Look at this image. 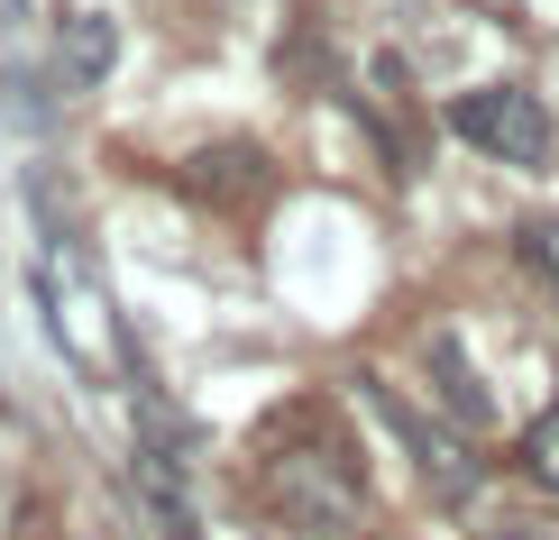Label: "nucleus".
Here are the masks:
<instances>
[{
  "instance_id": "20e7f679",
  "label": "nucleus",
  "mask_w": 559,
  "mask_h": 540,
  "mask_svg": "<svg viewBox=\"0 0 559 540\" xmlns=\"http://www.w3.org/2000/svg\"><path fill=\"white\" fill-rule=\"evenodd\" d=\"M110 64H120V28H110L102 10H74V19L56 28V74H64V92H102Z\"/></svg>"
},
{
  "instance_id": "7ed1b4c3",
  "label": "nucleus",
  "mask_w": 559,
  "mask_h": 540,
  "mask_svg": "<svg viewBox=\"0 0 559 540\" xmlns=\"http://www.w3.org/2000/svg\"><path fill=\"white\" fill-rule=\"evenodd\" d=\"M358 385H367V404H377V421H385V431L413 449V467H423V485H431V495H440V504H468V495H477V477H486V467L468 458V440H459V431H440V421H423V412H413L394 385H377V375H358Z\"/></svg>"
},
{
  "instance_id": "0eeeda50",
  "label": "nucleus",
  "mask_w": 559,
  "mask_h": 540,
  "mask_svg": "<svg viewBox=\"0 0 559 540\" xmlns=\"http://www.w3.org/2000/svg\"><path fill=\"white\" fill-rule=\"evenodd\" d=\"M523 256L542 266V285L559 293V220H532V229H523Z\"/></svg>"
},
{
  "instance_id": "423d86ee",
  "label": "nucleus",
  "mask_w": 559,
  "mask_h": 540,
  "mask_svg": "<svg viewBox=\"0 0 559 540\" xmlns=\"http://www.w3.org/2000/svg\"><path fill=\"white\" fill-rule=\"evenodd\" d=\"M523 477L542 485V495H559V404L532 412V431H523Z\"/></svg>"
},
{
  "instance_id": "f03ea898",
  "label": "nucleus",
  "mask_w": 559,
  "mask_h": 540,
  "mask_svg": "<svg viewBox=\"0 0 559 540\" xmlns=\"http://www.w3.org/2000/svg\"><path fill=\"white\" fill-rule=\"evenodd\" d=\"M450 129L468 137L477 156H496V166H550V156H559V120L542 110V92H523V83L459 92V101H450Z\"/></svg>"
},
{
  "instance_id": "6e6552de",
  "label": "nucleus",
  "mask_w": 559,
  "mask_h": 540,
  "mask_svg": "<svg viewBox=\"0 0 559 540\" xmlns=\"http://www.w3.org/2000/svg\"><path fill=\"white\" fill-rule=\"evenodd\" d=\"M486 540H559V531H542V523H504V531H486Z\"/></svg>"
},
{
  "instance_id": "39448f33",
  "label": "nucleus",
  "mask_w": 559,
  "mask_h": 540,
  "mask_svg": "<svg viewBox=\"0 0 559 540\" xmlns=\"http://www.w3.org/2000/svg\"><path fill=\"white\" fill-rule=\"evenodd\" d=\"M423 358H431V375H440V404H450L459 421H468V431H486V412H496V404H486L477 367L459 358V339H450V331H431V348H423Z\"/></svg>"
},
{
  "instance_id": "f257e3e1",
  "label": "nucleus",
  "mask_w": 559,
  "mask_h": 540,
  "mask_svg": "<svg viewBox=\"0 0 559 540\" xmlns=\"http://www.w3.org/2000/svg\"><path fill=\"white\" fill-rule=\"evenodd\" d=\"M266 495H275V513H285L294 531H340V523H358L367 477H358V458H348L340 440H302V449L266 458Z\"/></svg>"
}]
</instances>
